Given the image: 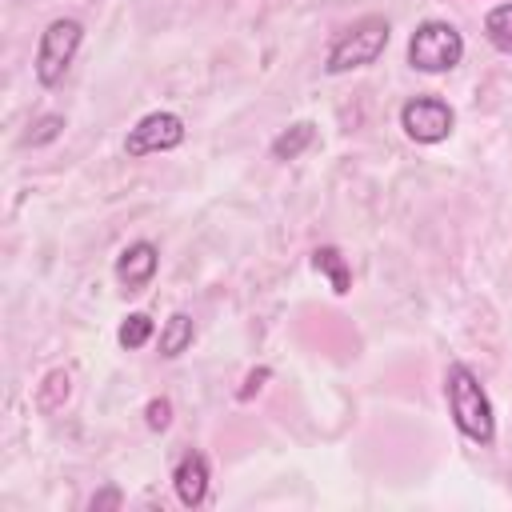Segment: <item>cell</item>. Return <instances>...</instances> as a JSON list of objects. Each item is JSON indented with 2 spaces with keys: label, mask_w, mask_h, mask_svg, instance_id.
<instances>
[{
  "label": "cell",
  "mask_w": 512,
  "mask_h": 512,
  "mask_svg": "<svg viewBox=\"0 0 512 512\" xmlns=\"http://www.w3.org/2000/svg\"><path fill=\"white\" fill-rule=\"evenodd\" d=\"M444 396H448V412H452L456 428L476 444H492L496 416H492V404H488V396H484V388H480V380L468 364H448Z\"/></svg>",
  "instance_id": "1"
},
{
  "label": "cell",
  "mask_w": 512,
  "mask_h": 512,
  "mask_svg": "<svg viewBox=\"0 0 512 512\" xmlns=\"http://www.w3.org/2000/svg\"><path fill=\"white\" fill-rule=\"evenodd\" d=\"M384 44H388V20L384 16H364V20H356L348 32H340L336 36V44L328 48V72L336 76V72H352V68H364V64H372L380 52H384Z\"/></svg>",
  "instance_id": "2"
},
{
  "label": "cell",
  "mask_w": 512,
  "mask_h": 512,
  "mask_svg": "<svg viewBox=\"0 0 512 512\" xmlns=\"http://www.w3.org/2000/svg\"><path fill=\"white\" fill-rule=\"evenodd\" d=\"M464 56V36L444 20H424L408 40V64L420 72H448Z\"/></svg>",
  "instance_id": "3"
},
{
  "label": "cell",
  "mask_w": 512,
  "mask_h": 512,
  "mask_svg": "<svg viewBox=\"0 0 512 512\" xmlns=\"http://www.w3.org/2000/svg\"><path fill=\"white\" fill-rule=\"evenodd\" d=\"M80 40H84V28H80L76 20H68V16L52 20V24L40 32V44H36V80H40L44 88H52V84L64 80L72 56H76V48H80Z\"/></svg>",
  "instance_id": "4"
},
{
  "label": "cell",
  "mask_w": 512,
  "mask_h": 512,
  "mask_svg": "<svg viewBox=\"0 0 512 512\" xmlns=\"http://www.w3.org/2000/svg\"><path fill=\"white\" fill-rule=\"evenodd\" d=\"M400 128L416 140V144H436L452 132V108L436 96H416L400 108Z\"/></svg>",
  "instance_id": "5"
},
{
  "label": "cell",
  "mask_w": 512,
  "mask_h": 512,
  "mask_svg": "<svg viewBox=\"0 0 512 512\" xmlns=\"http://www.w3.org/2000/svg\"><path fill=\"white\" fill-rule=\"evenodd\" d=\"M184 140V120L176 112H148L144 120H136V128H128L124 152L128 156H148V152H168Z\"/></svg>",
  "instance_id": "6"
},
{
  "label": "cell",
  "mask_w": 512,
  "mask_h": 512,
  "mask_svg": "<svg viewBox=\"0 0 512 512\" xmlns=\"http://www.w3.org/2000/svg\"><path fill=\"white\" fill-rule=\"evenodd\" d=\"M156 264H160L156 244L136 240V244H128V248L116 256V280H120L128 292H140V288L156 276Z\"/></svg>",
  "instance_id": "7"
},
{
  "label": "cell",
  "mask_w": 512,
  "mask_h": 512,
  "mask_svg": "<svg viewBox=\"0 0 512 512\" xmlns=\"http://www.w3.org/2000/svg\"><path fill=\"white\" fill-rule=\"evenodd\" d=\"M172 484H176V496H180L184 508L204 504V496H208V460L200 452H184L176 472H172Z\"/></svg>",
  "instance_id": "8"
},
{
  "label": "cell",
  "mask_w": 512,
  "mask_h": 512,
  "mask_svg": "<svg viewBox=\"0 0 512 512\" xmlns=\"http://www.w3.org/2000/svg\"><path fill=\"white\" fill-rule=\"evenodd\" d=\"M196 328H192V316L188 312H172L160 328V356H180L188 344H192Z\"/></svg>",
  "instance_id": "9"
},
{
  "label": "cell",
  "mask_w": 512,
  "mask_h": 512,
  "mask_svg": "<svg viewBox=\"0 0 512 512\" xmlns=\"http://www.w3.org/2000/svg\"><path fill=\"white\" fill-rule=\"evenodd\" d=\"M312 140H316V124H312V120H300V124L284 128V132L272 140V156H276V160H296Z\"/></svg>",
  "instance_id": "10"
},
{
  "label": "cell",
  "mask_w": 512,
  "mask_h": 512,
  "mask_svg": "<svg viewBox=\"0 0 512 512\" xmlns=\"http://www.w3.org/2000/svg\"><path fill=\"white\" fill-rule=\"evenodd\" d=\"M312 264H316V272H324L328 280H332V292H348L352 288V272H348V264H344V256L336 252V248H316L312 252Z\"/></svg>",
  "instance_id": "11"
},
{
  "label": "cell",
  "mask_w": 512,
  "mask_h": 512,
  "mask_svg": "<svg viewBox=\"0 0 512 512\" xmlns=\"http://www.w3.org/2000/svg\"><path fill=\"white\" fill-rule=\"evenodd\" d=\"M484 36L492 48L508 52L512 56V0L508 4H496L488 16H484Z\"/></svg>",
  "instance_id": "12"
},
{
  "label": "cell",
  "mask_w": 512,
  "mask_h": 512,
  "mask_svg": "<svg viewBox=\"0 0 512 512\" xmlns=\"http://www.w3.org/2000/svg\"><path fill=\"white\" fill-rule=\"evenodd\" d=\"M64 400H68V372L56 368V372H48L44 384L36 388V404H40V412H56Z\"/></svg>",
  "instance_id": "13"
},
{
  "label": "cell",
  "mask_w": 512,
  "mask_h": 512,
  "mask_svg": "<svg viewBox=\"0 0 512 512\" xmlns=\"http://www.w3.org/2000/svg\"><path fill=\"white\" fill-rule=\"evenodd\" d=\"M116 336H120V344H124V348H144V344H148V336H152V320H148L144 312H132V316L120 324V332H116Z\"/></svg>",
  "instance_id": "14"
},
{
  "label": "cell",
  "mask_w": 512,
  "mask_h": 512,
  "mask_svg": "<svg viewBox=\"0 0 512 512\" xmlns=\"http://www.w3.org/2000/svg\"><path fill=\"white\" fill-rule=\"evenodd\" d=\"M144 416H148V428H168L172 424V404L160 396V400H148V408H144Z\"/></svg>",
  "instance_id": "15"
},
{
  "label": "cell",
  "mask_w": 512,
  "mask_h": 512,
  "mask_svg": "<svg viewBox=\"0 0 512 512\" xmlns=\"http://www.w3.org/2000/svg\"><path fill=\"white\" fill-rule=\"evenodd\" d=\"M60 128H64L60 116H44V120H36V132H28V144H44V140H52Z\"/></svg>",
  "instance_id": "16"
},
{
  "label": "cell",
  "mask_w": 512,
  "mask_h": 512,
  "mask_svg": "<svg viewBox=\"0 0 512 512\" xmlns=\"http://www.w3.org/2000/svg\"><path fill=\"white\" fill-rule=\"evenodd\" d=\"M116 504H120V492H112V488L100 492V496H92V508H116Z\"/></svg>",
  "instance_id": "17"
}]
</instances>
